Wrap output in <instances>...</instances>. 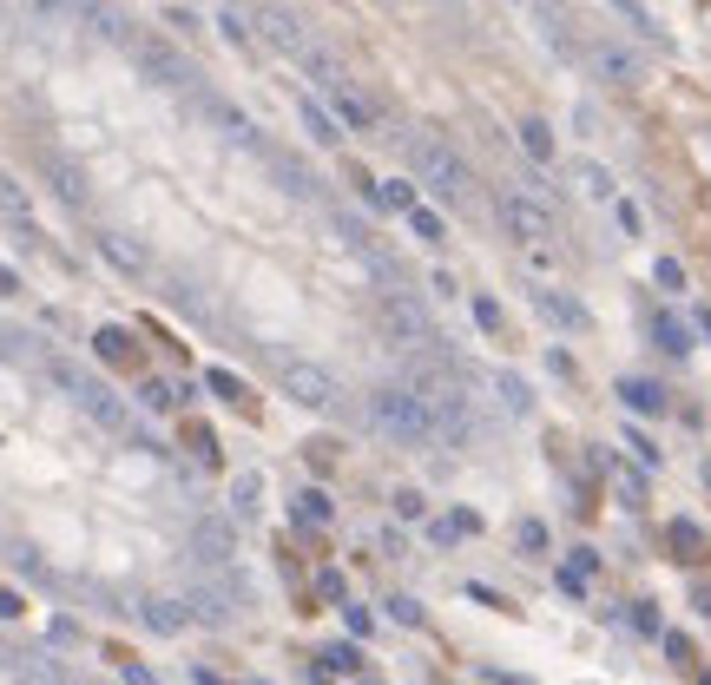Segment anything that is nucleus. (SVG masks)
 Wrapping results in <instances>:
<instances>
[{"label":"nucleus","instance_id":"ddd939ff","mask_svg":"<svg viewBox=\"0 0 711 685\" xmlns=\"http://www.w3.org/2000/svg\"><path fill=\"white\" fill-rule=\"evenodd\" d=\"M534 303L547 310L553 323H567V330H586V310H580L573 297H560V290H534Z\"/></svg>","mask_w":711,"mask_h":685},{"label":"nucleus","instance_id":"39448f33","mask_svg":"<svg viewBox=\"0 0 711 685\" xmlns=\"http://www.w3.org/2000/svg\"><path fill=\"white\" fill-rule=\"evenodd\" d=\"M376 317H382V330H389L395 343H402V350H435V343H442V336L428 330V310L409 297V290H389Z\"/></svg>","mask_w":711,"mask_h":685},{"label":"nucleus","instance_id":"c9c22d12","mask_svg":"<svg viewBox=\"0 0 711 685\" xmlns=\"http://www.w3.org/2000/svg\"><path fill=\"white\" fill-rule=\"evenodd\" d=\"M659 284H665V290H685V271H679V264H672V257H665V264H659Z\"/></svg>","mask_w":711,"mask_h":685},{"label":"nucleus","instance_id":"f257e3e1","mask_svg":"<svg viewBox=\"0 0 711 685\" xmlns=\"http://www.w3.org/2000/svg\"><path fill=\"white\" fill-rule=\"evenodd\" d=\"M363 409H369V422H376V435H389L395 448H442L435 415H428V402L415 396L409 383H376Z\"/></svg>","mask_w":711,"mask_h":685},{"label":"nucleus","instance_id":"72a5a7b5","mask_svg":"<svg viewBox=\"0 0 711 685\" xmlns=\"http://www.w3.org/2000/svg\"><path fill=\"white\" fill-rule=\"evenodd\" d=\"M395 508L409 514V521H422V494H415V488H402V494H395Z\"/></svg>","mask_w":711,"mask_h":685},{"label":"nucleus","instance_id":"9b49d317","mask_svg":"<svg viewBox=\"0 0 711 685\" xmlns=\"http://www.w3.org/2000/svg\"><path fill=\"white\" fill-rule=\"evenodd\" d=\"M297 66H303V73H310V80H316V86H323V93H343V86H349V73H343V60H336V53H330V47H316V40H310V47H303V53H297Z\"/></svg>","mask_w":711,"mask_h":685},{"label":"nucleus","instance_id":"2f4dec72","mask_svg":"<svg viewBox=\"0 0 711 685\" xmlns=\"http://www.w3.org/2000/svg\"><path fill=\"white\" fill-rule=\"evenodd\" d=\"M474 317H481V330H501V310H494L488 297H474Z\"/></svg>","mask_w":711,"mask_h":685},{"label":"nucleus","instance_id":"cd10ccee","mask_svg":"<svg viewBox=\"0 0 711 685\" xmlns=\"http://www.w3.org/2000/svg\"><path fill=\"white\" fill-rule=\"evenodd\" d=\"M573 178H580V185H586V192H593V198H606V192H613V178H606V172H600V165H593V159H580V172H573Z\"/></svg>","mask_w":711,"mask_h":685},{"label":"nucleus","instance_id":"412c9836","mask_svg":"<svg viewBox=\"0 0 711 685\" xmlns=\"http://www.w3.org/2000/svg\"><path fill=\"white\" fill-rule=\"evenodd\" d=\"M139 396H145V409H178V389L165 383V376H145V383H139Z\"/></svg>","mask_w":711,"mask_h":685},{"label":"nucleus","instance_id":"393cba45","mask_svg":"<svg viewBox=\"0 0 711 685\" xmlns=\"http://www.w3.org/2000/svg\"><path fill=\"white\" fill-rule=\"evenodd\" d=\"M613 7H619V14H626V20H632V27H639V33H646V40H659V20H652L646 7H639V0H613Z\"/></svg>","mask_w":711,"mask_h":685},{"label":"nucleus","instance_id":"1a4fd4ad","mask_svg":"<svg viewBox=\"0 0 711 685\" xmlns=\"http://www.w3.org/2000/svg\"><path fill=\"white\" fill-rule=\"evenodd\" d=\"M132 53H139V66L145 73H152L158 86H191L198 80V73H191V60L178 47H165V40H158V33H145V40H132Z\"/></svg>","mask_w":711,"mask_h":685},{"label":"nucleus","instance_id":"7ed1b4c3","mask_svg":"<svg viewBox=\"0 0 711 685\" xmlns=\"http://www.w3.org/2000/svg\"><path fill=\"white\" fill-rule=\"evenodd\" d=\"M277 383L297 409H336L343 402V383H336L323 363H297V356H277Z\"/></svg>","mask_w":711,"mask_h":685},{"label":"nucleus","instance_id":"9d476101","mask_svg":"<svg viewBox=\"0 0 711 685\" xmlns=\"http://www.w3.org/2000/svg\"><path fill=\"white\" fill-rule=\"evenodd\" d=\"M191 541H198L205 567H231V554H237V527L224 521V514H198V527H191Z\"/></svg>","mask_w":711,"mask_h":685},{"label":"nucleus","instance_id":"a878e982","mask_svg":"<svg viewBox=\"0 0 711 685\" xmlns=\"http://www.w3.org/2000/svg\"><path fill=\"white\" fill-rule=\"evenodd\" d=\"M652 330H659V343H665V350H672V356H685V350H692V336H685V330H679V323H672V317H659V323H652Z\"/></svg>","mask_w":711,"mask_h":685},{"label":"nucleus","instance_id":"f3484780","mask_svg":"<svg viewBox=\"0 0 711 685\" xmlns=\"http://www.w3.org/2000/svg\"><path fill=\"white\" fill-rule=\"evenodd\" d=\"M521 145H527V159H553V132H547V119H521Z\"/></svg>","mask_w":711,"mask_h":685},{"label":"nucleus","instance_id":"c85d7f7f","mask_svg":"<svg viewBox=\"0 0 711 685\" xmlns=\"http://www.w3.org/2000/svg\"><path fill=\"white\" fill-rule=\"evenodd\" d=\"M382 205H395V211H415V185H409V178H395L389 192H382Z\"/></svg>","mask_w":711,"mask_h":685},{"label":"nucleus","instance_id":"b1692460","mask_svg":"<svg viewBox=\"0 0 711 685\" xmlns=\"http://www.w3.org/2000/svg\"><path fill=\"white\" fill-rule=\"evenodd\" d=\"M145 620H152L158 633H178V626H185V613H172V600H152V606H145Z\"/></svg>","mask_w":711,"mask_h":685},{"label":"nucleus","instance_id":"4c0bfd02","mask_svg":"<svg viewBox=\"0 0 711 685\" xmlns=\"http://www.w3.org/2000/svg\"><path fill=\"white\" fill-rule=\"evenodd\" d=\"M705 685H711V672H705Z\"/></svg>","mask_w":711,"mask_h":685},{"label":"nucleus","instance_id":"2eb2a0df","mask_svg":"<svg viewBox=\"0 0 711 685\" xmlns=\"http://www.w3.org/2000/svg\"><path fill=\"white\" fill-rule=\"evenodd\" d=\"M47 178H53V192H60L66 205H79V198H86V185H79V172H73V165H66V159H53V152H47Z\"/></svg>","mask_w":711,"mask_h":685},{"label":"nucleus","instance_id":"a211bd4d","mask_svg":"<svg viewBox=\"0 0 711 685\" xmlns=\"http://www.w3.org/2000/svg\"><path fill=\"white\" fill-rule=\"evenodd\" d=\"M619 396H626L632 409H646V415L665 409V389H659V383H639V376H632V383H619Z\"/></svg>","mask_w":711,"mask_h":685},{"label":"nucleus","instance_id":"20e7f679","mask_svg":"<svg viewBox=\"0 0 711 685\" xmlns=\"http://www.w3.org/2000/svg\"><path fill=\"white\" fill-rule=\"evenodd\" d=\"M47 376H53V383H60V389H66V396H73L86 415H93V422H106V429H126V409H119V402H112V389H106V383H93L86 369H73L66 356H53V363H47Z\"/></svg>","mask_w":711,"mask_h":685},{"label":"nucleus","instance_id":"dca6fc26","mask_svg":"<svg viewBox=\"0 0 711 685\" xmlns=\"http://www.w3.org/2000/svg\"><path fill=\"white\" fill-rule=\"evenodd\" d=\"M303 132H310L316 145H336V139H343V132H336V119L316 106V99H303Z\"/></svg>","mask_w":711,"mask_h":685},{"label":"nucleus","instance_id":"6ab92c4d","mask_svg":"<svg viewBox=\"0 0 711 685\" xmlns=\"http://www.w3.org/2000/svg\"><path fill=\"white\" fill-rule=\"evenodd\" d=\"M409 231H415V238H422V244H448V224L435 218V211H428V205H415V211H409Z\"/></svg>","mask_w":711,"mask_h":685},{"label":"nucleus","instance_id":"f704fd0d","mask_svg":"<svg viewBox=\"0 0 711 685\" xmlns=\"http://www.w3.org/2000/svg\"><path fill=\"white\" fill-rule=\"evenodd\" d=\"M389 613H395L402 626H415V620H422V606H415V600H389Z\"/></svg>","mask_w":711,"mask_h":685},{"label":"nucleus","instance_id":"bb28decb","mask_svg":"<svg viewBox=\"0 0 711 685\" xmlns=\"http://www.w3.org/2000/svg\"><path fill=\"white\" fill-rule=\"evenodd\" d=\"M93 343H99V356H112V363H126V356H132V343H126V330H99V336H93Z\"/></svg>","mask_w":711,"mask_h":685},{"label":"nucleus","instance_id":"0eeeda50","mask_svg":"<svg viewBox=\"0 0 711 685\" xmlns=\"http://www.w3.org/2000/svg\"><path fill=\"white\" fill-rule=\"evenodd\" d=\"M580 60L593 66V80H606V86H639V80H646L639 53H632V47H619V40H586V47H580Z\"/></svg>","mask_w":711,"mask_h":685},{"label":"nucleus","instance_id":"f03ea898","mask_svg":"<svg viewBox=\"0 0 711 685\" xmlns=\"http://www.w3.org/2000/svg\"><path fill=\"white\" fill-rule=\"evenodd\" d=\"M409 172H415V185H428V192L448 198V205H461V198L474 192L468 159H461L442 132H409Z\"/></svg>","mask_w":711,"mask_h":685},{"label":"nucleus","instance_id":"5701e85b","mask_svg":"<svg viewBox=\"0 0 711 685\" xmlns=\"http://www.w3.org/2000/svg\"><path fill=\"white\" fill-rule=\"evenodd\" d=\"M211 389H218V396L231 402V409H251V396H244V383H237V376H224V369H211Z\"/></svg>","mask_w":711,"mask_h":685},{"label":"nucleus","instance_id":"4be33fe9","mask_svg":"<svg viewBox=\"0 0 711 685\" xmlns=\"http://www.w3.org/2000/svg\"><path fill=\"white\" fill-rule=\"evenodd\" d=\"M494 389H501V402H507L514 415H527V402H534V396H527V383H521V376H494Z\"/></svg>","mask_w":711,"mask_h":685},{"label":"nucleus","instance_id":"4468645a","mask_svg":"<svg viewBox=\"0 0 711 685\" xmlns=\"http://www.w3.org/2000/svg\"><path fill=\"white\" fill-rule=\"evenodd\" d=\"M99 251L112 257V264H119V271H132V277H145V251H132L126 238H119V231H99Z\"/></svg>","mask_w":711,"mask_h":685},{"label":"nucleus","instance_id":"aec40b11","mask_svg":"<svg viewBox=\"0 0 711 685\" xmlns=\"http://www.w3.org/2000/svg\"><path fill=\"white\" fill-rule=\"evenodd\" d=\"M33 7V20H40V27H66V20L79 14V0H27Z\"/></svg>","mask_w":711,"mask_h":685},{"label":"nucleus","instance_id":"58836bf2","mask_svg":"<svg viewBox=\"0 0 711 685\" xmlns=\"http://www.w3.org/2000/svg\"><path fill=\"white\" fill-rule=\"evenodd\" d=\"M257 685H264V679H257Z\"/></svg>","mask_w":711,"mask_h":685},{"label":"nucleus","instance_id":"7c9ffc66","mask_svg":"<svg viewBox=\"0 0 711 685\" xmlns=\"http://www.w3.org/2000/svg\"><path fill=\"white\" fill-rule=\"evenodd\" d=\"M521 547H527V554H540V547H547V527H540V521H521Z\"/></svg>","mask_w":711,"mask_h":685},{"label":"nucleus","instance_id":"423d86ee","mask_svg":"<svg viewBox=\"0 0 711 685\" xmlns=\"http://www.w3.org/2000/svg\"><path fill=\"white\" fill-rule=\"evenodd\" d=\"M501 224L521 244H547L553 238V211H547V198H534V192H501Z\"/></svg>","mask_w":711,"mask_h":685},{"label":"nucleus","instance_id":"473e14b6","mask_svg":"<svg viewBox=\"0 0 711 685\" xmlns=\"http://www.w3.org/2000/svg\"><path fill=\"white\" fill-rule=\"evenodd\" d=\"M626 448H632V455H639V462H659V448H652V442H646V435H639V429L626 435Z\"/></svg>","mask_w":711,"mask_h":685},{"label":"nucleus","instance_id":"e433bc0d","mask_svg":"<svg viewBox=\"0 0 711 685\" xmlns=\"http://www.w3.org/2000/svg\"><path fill=\"white\" fill-rule=\"evenodd\" d=\"M323 659H330L336 672H356V653H349V646H330V653H323Z\"/></svg>","mask_w":711,"mask_h":685},{"label":"nucleus","instance_id":"6e6552de","mask_svg":"<svg viewBox=\"0 0 711 685\" xmlns=\"http://www.w3.org/2000/svg\"><path fill=\"white\" fill-rule=\"evenodd\" d=\"M251 20H257V40H270V47H284L290 60H297V53L310 47V27H303V20L290 14L284 0H264V7H251Z\"/></svg>","mask_w":711,"mask_h":685},{"label":"nucleus","instance_id":"f8f14e48","mask_svg":"<svg viewBox=\"0 0 711 685\" xmlns=\"http://www.w3.org/2000/svg\"><path fill=\"white\" fill-rule=\"evenodd\" d=\"M336 99V119H343V126H376V106H369V93L356 80L343 86V93H330Z\"/></svg>","mask_w":711,"mask_h":685},{"label":"nucleus","instance_id":"c756f323","mask_svg":"<svg viewBox=\"0 0 711 685\" xmlns=\"http://www.w3.org/2000/svg\"><path fill=\"white\" fill-rule=\"evenodd\" d=\"M231 501H237V508H257V475H237L231 481Z\"/></svg>","mask_w":711,"mask_h":685}]
</instances>
